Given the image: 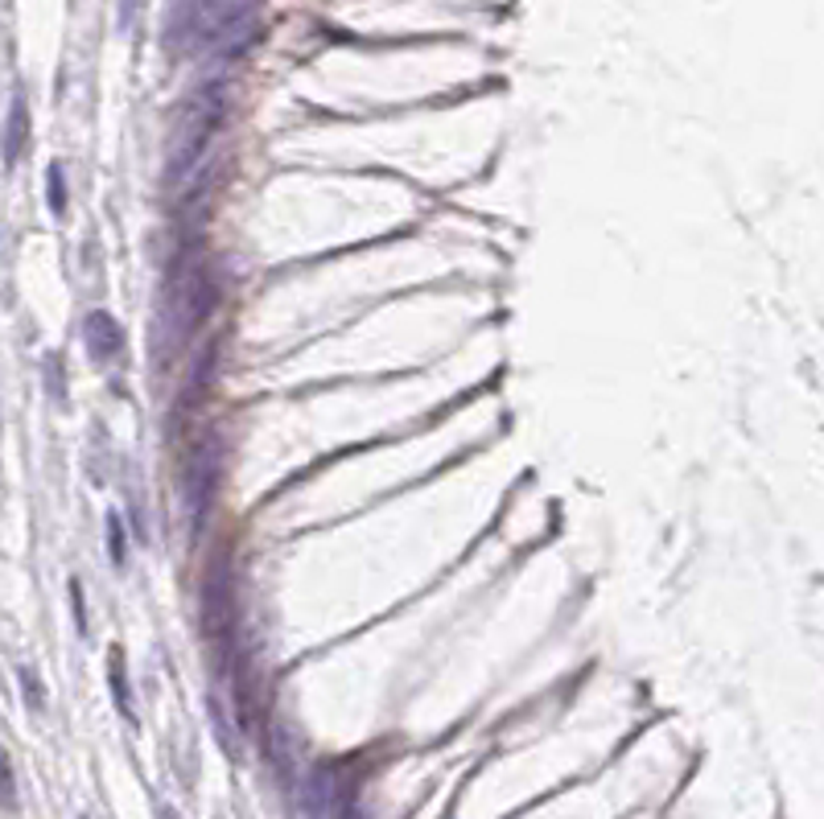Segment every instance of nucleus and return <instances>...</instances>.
Wrapping results in <instances>:
<instances>
[{"label":"nucleus","mask_w":824,"mask_h":819,"mask_svg":"<svg viewBox=\"0 0 824 819\" xmlns=\"http://www.w3.org/2000/svg\"><path fill=\"white\" fill-rule=\"evenodd\" d=\"M21 683H26V700H29V705H33V709H42V683H38V676H33L29 667L21 671Z\"/></svg>","instance_id":"6e6552de"},{"label":"nucleus","mask_w":824,"mask_h":819,"mask_svg":"<svg viewBox=\"0 0 824 819\" xmlns=\"http://www.w3.org/2000/svg\"><path fill=\"white\" fill-rule=\"evenodd\" d=\"M50 210L67 214V181H62V166H50Z\"/></svg>","instance_id":"423d86ee"},{"label":"nucleus","mask_w":824,"mask_h":819,"mask_svg":"<svg viewBox=\"0 0 824 819\" xmlns=\"http://www.w3.org/2000/svg\"><path fill=\"white\" fill-rule=\"evenodd\" d=\"M140 13V0H125V26H132Z\"/></svg>","instance_id":"9d476101"},{"label":"nucleus","mask_w":824,"mask_h":819,"mask_svg":"<svg viewBox=\"0 0 824 819\" xmlns=\"http://www.w3.org/2000/svg\"><path fill=\"white\" fill-rule=\"evenodd\" d=\"M161 819H178V811H173V807H161Z\"/></svg>","instance_id":"9b49d317"},{"label":"nucleus","mask_w":824,"mask_h":819,"mask_svg":"<svg viewBox=\"0 0 824 819\" xmlns=\"http://www.w3.org/2000/svg\"><path fill=\"white\" fill-rule=\"evenodd\" d=\"M215 487H219V449H215V441H207L190 461V507H195L198 528L215 502Z\"/></svg>","instance_id":"f03ea898"},{"label":"nucleus","mask_w":824,"mask_h":819,"mask_svg":"<svg viewBox=\"0 0 824 819\" xmlns=\"http://www.w3.org/2000/svg\"><path fill=\"white\" fill-rule=\"evenodd\" d=\"M227 116V83H207L198 87L186 111L173 124V137H169V157H166V173L169 181H186L195 178L202 161H207V149L219 124Z\"/></svg>","instance_id":"f257e3e1"},{"label":"nucleus","mask_w":824,"mask_h":819,"mask_svg":"<svg viewBox=\"0 0 824 819\" xmlns=\"http://www.w3.org/2000/svg\"><path fill=\"white\" fill-rule=\"evenodd\" d=\"M112 692H116V709L125 712L128 721H137L132 717V688L125 683V671H120V651H112Z\"/></svg>","instance_id":"39448f33"},{"label":"nucleus","mask_w":824,"mask_h":819,"mask_svg":"<svg viewBox=\"0 0 824 819\" xmlns=\"http://www.w3.org/2000/svg\"><path fill=\"white\" fill-rule=\"evenodd\" d=\"M70 593H75V618H79V630H83L87 618H83V589H79V581H70Z\"/></svg>","instance_id":"1a4fd4ad"},{"label":"nucleus","mask_w":824,"mask_h":819,"mask_svg":"<svg viewBox=\"0 0 824 819\" xmlns=\"http://www.w3.org/2000/svg\"><path fill=\"white\" fill-rule=\"evenodd\" d=\"M29 132V116L26 108L13 99V108H9V149H4V157H9V166L17 161V153H21V140H26Z\"/></svg>","instance_id":"20e7f679"},{"label":"nucleus","mask_w":824,"mask_h":819,"mask_svg":"<svg viewBox=\"0 0 824 819\" xmlns=\"http://www.w3.org/2000/svg\"><path fill=\"white\" fill-rule=\"evenodd\" d=\"M87 347H91V354H96L99 362L116 359V354H120V347H125L120 326H116L108 313H91V318H87Z\"/></svg>","instance_id":"7ed1b4c3"},{"label":"nucleus","mask_w":824,"mask_h":819,"mask_svg":"<svg viewBox=\"0 0 824 819\" xmlns=\"http://www.w3.org/2000/svg\"><path fill=\"white\" fill-rule=\"evenodd\" d=\"M108 548H112L116 565H125V528H120V515H108Z\"/></svg>","instance_id":"0eeeda50"}]
</instances>
